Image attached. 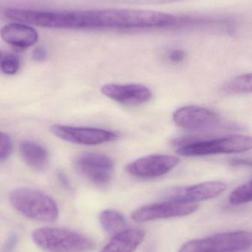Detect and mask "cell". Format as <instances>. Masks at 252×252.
Listing matches in <instances>:
<instances>
[{
  "mask_svg": "<svg viewBox=\"0 0 252 252\" xmlns=\"http://www.w3.org/2000/svg\"><path fill=\"white\" fill-rule=\"evenodd\" d=\"M93 30L149 29L169 28L178 22L176 16L152 10L108 9L93 10Z\"/></svg>",
  "mask_w": 252,
  "mask_h": 252,
  "instance_id": "obj_1",
  "label": "cell"
},
{
  "mask_svg": "<svg viewBox=\"0 0 252 252\" xmlns=\"http://www.w3.org/2000/svg\"><path fill=\"white\" fill-rule=\"evenodd\" d=\"M9 200L16 211L33 220L53 222L59 216L56 201L47 194L37 189L18 188L10 192Z\"/></svg>",
  "mask_w": 252,
  "mask_h": 252,
  "instance_id": "obj_2",
  "label": "cell"
},
{
  "mask_svg": "<svg viewBox=\"0 0 252 252\" xmlns=\"http://www.w3.org/2000/svg\"><path fill=\"white\" fill-rule=\"evenodd\" d=\"M252 138L246 135H231L213 139L179 142L177 153L185 157H203L221 154H238L251 150Z\"/></svg>",
  "mask_w": 252,
  "mask_h": 252,
  "instance_id": "obj_3",
  "label": "cell"
},
{
  "mask_svg": "<svg viewBox=\"0 0 252 252\" xmlns=\"http://www.w3.org/2000/svg\"><path fill=\"white\" fill-rule=\"evenodd\" d=\"M33 241L47 252H89L96 244L90 238L68 229L40 228L33 232Z\"/></svg>",
  "mask_w": 252,
  "mask_h": 252,
  "instance_id": "obj_4",
  "label": "cell"
},
{
  "mask_svg": "<svg viewBox=\"0 0 252 252\" xmlns=\"http://www.w3.org/2000/svg\"><path fill=\"white\" fill-rule=\"evenodd\" d=\"M252 241V234L247 231L226 232L204 239L189 241L179 252H241L250 248Z\"/></svg>",
  "mask_w": 252,
  "mask_h": 252,
  "instance_id": "obj_5",
  "label": "cell"
},
{
  "mask_svg": "<svg viewBox=\"0 0 252 252\" xmlns=\"http://www.w3.org/2000/svg\"><path fill=\"white\" fill-rule=\"evenodd\" d=\"M198 207L197 203L170 199L140 207L133 212L132 219L138 223H145L161 219L185 217L195 213Z\"/></svg>",
  "mask_w": 252,
  "mask_h": 252,
  "instance_id": "obj_6",
  "label": "cell"
},
{
  "mask_svg": "<svg viewBox=\"0 0 252 252\" xmlns=\"http://www.w3.org/2000/svg\"><path fill=\"white\" fill-rule=\"evenodd\" d=\"M75 166L82 176L98 186H105L110 182L115 167L110 157L96 153L78 156Z\"/></svg>",
  "mask_w": 252,
  "mask_h": 252,
  "instance_id": "obj_7",
  "label": "cell"
},
{
  "mask_svg": "<svg viewBox=\"0 0 252 252\" xmlns=\"http://www.w3.org/2000/svg\"><path fill=\"white\" fill-rule=\"evenodd\" d=\"M50 130L59 139L78 145H100L116 140L118 137L115 132L98 127L53 125Z\"/></svg>",
  "mask_w": 252,
  "mask_h": 252,
  "instance_id": "obj_8",
  "label": "cell"
},
{
  "mask_svg": "<svg viewBox=\"0 0 252 252\" xmlns=\"http://www.w3.org/2000/svg\"><path fill=\"white\" fill-rule=\"evenodd\" d=\"M174 156L152 154L135 160L126 167L129 174L139 179H155L164 176L179 164Z\"/></svg>",
  "mask_w": 252,
  "mask_h": 252,
  "instance_id": "obj_9",
  "label": "cell"
},
{
  "mask_svg": "<svg viewBox=\"0 0 252 252\" xmlns=\"http://www.w3.org/2000/svg\"><path fill=\"white\" fill-rule=\"evenodd\" d=\"M175 124L189 130H205L220 124V117L213 111L197 106L180 108L173 114Z\"/></svg>",
  "mask_w": 252,
  "mask_h": 252,
  "instance_id": "obj_10",
  "label": "cell"
},
{
  "mask_svg": "<svg viewBox=\"0 0 252 252\" xmlns=\"http://www.w3.org/2000/svg\"><path fill=\"white\" fill-rule=\"evenodd\" d=\"M102 94L114 101L127 106H137L149 101L152 92L142 84H106L101 90Z\"/></svg>",
  "mask_w": 252,
  "mask_h": 252,
  "instance_id": "obj_11",
  "label": "cell"
},
{
  "mask_svg": "<svg viewBox=\"0 0 252 252\" xmlns=\"http://www.w3.org/2000/svg\"><path fill=\"white\" fill-rule=\"evenodd\" d=\"M226 189V184L223 182H203L198 185L175 189L170 195V199L197 203L216 198L223 193Z\"/></svg>",
  "mask_w": 252,
  "mask_h": 252,
  "instance_id": "obj_12",
  "label": "cell"
},
{
  "mask_svg": "<svg viewBox=\"0 0 252 252\" xmlns=\"http://www.w3.org/2000/svg\"><path fill=\"white\" fill-rule=\"evenodd\" d=\"M0 35L6 43L18 49L28 48L38 39V32L34 28L19 22L3 26Z\"/></svg>",
  "mask_w": 252,
  "mask_h": 252,
  "instance_id": "obj_13",
  "label": "cell"
},
{
  "mask_svg": "<svg viewBox=\"0 0 252 252\" xmlns=\"http://www.w3.org/2000/svg\"><path fill=\"white\" fill-rule=\"evenodd\" d=\"M144 237V232L141 229H124L114 235L101 252H134L142 244Z\"/></svg>",
  "mask_w": 252,
  "mask_h": 252,
  "instance_id": "obj_14",
  "label": "cell"
},
{
  "mask_svg": "<svg viewBox=\"0 0 252 252\" xmlns=\"http://www.w3.org/2000/svg\"><path fill=\"white\" fill-rule=\"evenodd\" d=\"M19 152L25 162L31 168L37 171H44L48 167V152L40 144L34 141H23L19 145Z\"/></svg>",
  "mask_w": 252,
  "mask_h": 252,
  "instance_id": "obj_15",
  "label": "cell"
},
{
  "mask_svg": "<svg viewBox=\"0 0 252 252\" xmlns=\"http://www.w3.org/2000/svg\"><path fill=\"white\" fill-rule=\"evenodd\" d=\"M99 219L104 230L113 236L124 231L127 226L125 218L116 210H104Z\"/></svg>",
  "mask_w": 252,
  "mask_h": 252,
  "instance_id": "obj_16",
  "label": "cell"
},
{
  "mask_svg": "<svg viewBox=\"0 0 252 252\" xmlns=\"http://www.w3.org/2000/svg\"><path fill=\"white\" fill-rule=\"evenodd\" d=\"M252 86L251 73L244 74L228 83L224 90L229 93H248L252 92Z\"/></svg>",
  "mask_w": 252,
  "mask_h": 252,
  "instance_id": "obj_17",
  "label": "cell"
},
{
  "mask_svg": "<svg viewBox=\"0 0 252 252\" xmlns=\"http://www.w3.org/2000/svg\"><path fill=\"white\" fill-rule=\"evenodd\" d=\"M252 198V181L238 187L229 195V202L233 205H241L250 202Z\"/></svg>",
  "mask_w": 252,
  "mask_h": 252,
  "instance_id": "obj_18",
  "label": "cell"
},
{
  "mask_svg": "<svg viewBox=\"0 0 252 252\" xmlns=\"http://www.w3.org/2000/svg\"><path fill=\"white\" fill-rule=\"evenodd\" d=\"M20 62L17 56L9 54L1 62V69L6 75H14L19 70Z\"/></svg>",
  "mask_w": 252,
  "mask_h": 252,
  "instance_id": "obj_19",
  "label": "cell"
},
{
  "mask_svg": "<svg viewBox=\"0 0 252 252\" xmlns=\"http://www.w3.org/2000/svg\"><path fill=\"white\" fill-rule=\"evenodd\" d=\"M13 142L11 138L4 132L0 131V160L5 159L11 154Z\"/></svg>",
  "mask_w": 252,
  "mask_h": 252,
  "instance_id": "obj_20",
  "label": "cell"
},
{
  "mask_svg": "<svg viewBox=\"0 0 252 252\" xmlns=\"http://www.w3.org/2000/svg\"><path fill=\"white\" fill-rule=\"evenodd\" d=\"M47 54L45 49L38 47L34 49L32 53V58L36 62H44L47 59Z\"/></svg>",
  "mask_w": 252,
  "mask_h": 252,
  "instance_id": "obj_21",
  "label": "cell"
},
{
  "mask_svg": "<svg viewBox=\"0 0 252 252\" xmlns=\"http://www.w3.org/2000/svg\"><path fill=\"white\" fill-rule=\"evenodd\" d=\"M185 57V53L183 50H173L170 55V59L173 62H180L183 60Z\"/></svg>",
  "mask_w": 252,
  "mask_h": 252,
  "instance_id": "obj_22",
  "label": "cell"
},
{
  "mask_svg": "<svg viewBox=\"0 0 252 252\" xmlns=\"http://www.w3.org/2000/svg\"><path fill=\"white\" fill-rule=\"evenodd\" d=\"M231 164L233 166H243V165H249L251 166L252 161H248L247 159H242V158H237V159H233L231 161Z\"/></svg>",
  "mask_w": 252,
  "mask_h": 252,
  "instance_id": "obj_23",
  "label": "cell"
},
{
  "mask_svg": "<svg viewBox=\"0 0 252 252\" xmlns=\"http://www.w3.org/2000/svg\"><path fill=\"white\" fill-rule=\"evenodd\" d=\"M58 179H59L62 184H63L64 186L69 187V181H68V178H67L66 175L62 172H59L57 174Z\"/></svg>",
  "mask_w": 252,
  "mask_h": 252,
  "instance_id": "obj_24",
  "label": "cell"
},
{
  "mask_svg": "<svg viewBox=\"0 0 252 252\" xmlns=\"http://www.w3.org/2000/svg\"><path fill=\"white\" fill-rule=\"evenodd\" d=\"M127 1H133L134 2L136 1H139V2H142V1H144L145 2H147V1H149V2H157L158 3L159 1H162V2H165V1H176V0H127Z\"/></svg>",
  "mask_w": 252,
  "mask_h": 252,
  "instance_id": "obj_25",
  "label": "cell"
},
{
  "mask_svg": "<svg viewBox=\"0 0 252 252\" xmlns=\"http://www.w3.org/2000/svg\"><path fill=\"white\" fill-rule=\"evenodd\" d=\"M16 242V238L15 237H10L9 238V241H7V246H6L5 248L7 250H9V249H11L12 247L14 246V243Z\"/></svg>",
  "mask_w": 252,
  "mask_h": 252,
  "instance_id": "obj_26",
  "label": "cell"
},
{
  "mask_svg": "<svg viewBox=\"0 0 252 252\" xmlns=\"http://www.w3.org/2000/svg\"><path fill=\"white\" fill-rule=\"evenodd\" d=\"M0 58H1V56H0Z\"/></svg>",
  "mask_w": 252,
  "mask_h": 252,
  "instance_id": "obj_27",
  "label": "cell"
}]
</instances>
